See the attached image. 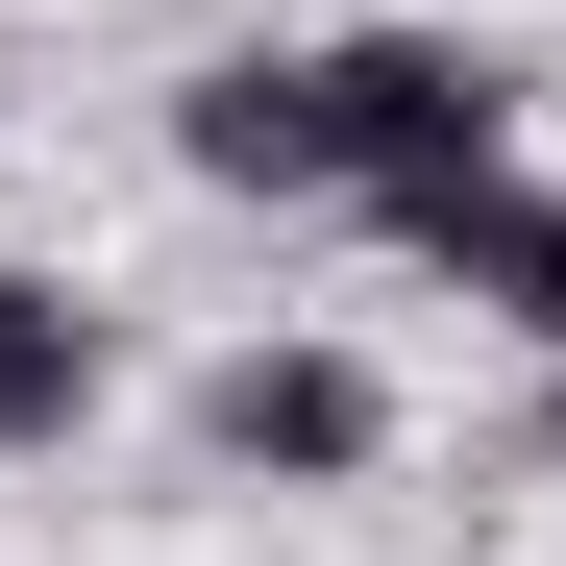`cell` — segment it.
I'll return each mask as SVG.
<instances>
[{"mask_svg":"<svg viewBox=\"0 0 566 566\" xmlns=\"http://www.w3.org/2000/svg\"><path fill=\"white\" fill-rule=\"evenodd\" d=\"M172 148H198L222 198H419V172H493V148H517V74L443 50V25L222 50V74H172Z\"/></svg>","mask_w":566,"mask_h":566,"instance_id":"6da1fadb","label":"cell"},{"mask_svg":"<svg viewBox=\"0 0 566 566\" xmlns=\"http://www.w3.org/2000/svg\"><path fill=\"white\" fill-rule=\"evenodd\" d=\"M222 468H271V493H345L369 443H395V395H369V345H247L222 395H198Z\"/></svg>","mask_w":566,"mask_h":566,"instance_id":"7a4b0ae2","label":"cell"},{"mask_svg":"<svg viewBox=\"0 0 566 566\" xmlns=\"http://www.w3.org/2000/svg\"><path fill=\"white\" fill-rule=\"evenodd\" d=\"M395 247L443 271V296H493L517 345H566V198H542L517 148H493V172H419V198H395Z\"/></svg>","mask_w":566,"mask_h":566,"instance_id":"3957f363","label":"cell"},{"mask_svg":"<svg viewBox=\"0 0 566 566\" xmlns=\"http://www.w3.org/2000/svg\"><path fill=\"white\" fill-rule=\"evenodd\" d=\"M74 419H99V296L74 271H0V468H50Z\"/></svg>","mask_w":566,"mask_h":566,"instance_id":"277c9868","label":"cell"},{"mask_svg":"<svg viewBox=\"0 0 566 566\" xmlns=\"http://www.w3.org/2000/svg\"><path fill=\"white\" fill-rule=\"evenodd\" d=\"M542 443H566V419H542Z\"/></svg>","mask_w":566,"mask_h":566,"instance_id":"5b68a950","label":"cell"}]
</instances>
